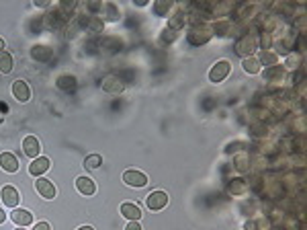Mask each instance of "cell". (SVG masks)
Here are the masks:
<instances>
[{"mask_svg": "<svg viewBox=\"0 0 307 230\" xmlns=\"http://www.w3.org/2000/svg\"><path fill=\"white\" fill-rule=\"evenodd\" d=\"M146 206L152 212H160V210H164L166 206H168V195H166L164 191H152L146 197Z\"/></svg>", "mask_w": 307, "mask_h": 230, "instance_id": "1", "label": "cell"}, {"mask_svg": "<svg viewBox=\"0 0 307 230\" xmlns=\"http://www.w3.org/2000/svg\"><path fill=\"white\" fill-rule=\"evenodd\" d=\"M230 72H231V64L228 60H221L213 66L211 72H209V80H211V83H221V80H226L230 76Z\"/></svg>", "mask_w": 307, "mask_h": 230, "instance_id": "2", "label": "cell"}, {"mask_svg": "<svg viewBox=\"0 0 307 230\" xmlns=\"http://www.w3.org/2000/svg\"><path fill=\"white\" fill-rule=\"evenodd\" d=\"M123 183L129 185V187H144V185H148V177H146V173H142V171L129 169V171L123 173Z\"/></svg>", "mask_w": 307, "mask_h": 230, "instance_id": "3", "label": "cell"}, {"mask_svg": "<svg viewBox=\"0 0 307 230\" xmlns=\"http://www.w3.org/2000/svg\"><path fill=\"white\" fill-rule=\"evenodd\" d=\"M209 37H211V29H209V27H205V25L192 27V29L189 31V42H191V44H197V46L209 42Z\"/></svg>", "mask_w": 307, "mask_h": 230, "instance_id": "4", "label": "cell"}, {"mask_svg": "<svg viewBox=\"0 0 307 230\" xmlns=\"http://www.w3.org/2000/svg\"><path fill=\"white\" fill-rule=\"evenodd\" d=\"M0 197H2L4 206H8V208H17L19 201H21V193L17 191V187H12V185L2 187V191H0Z\"/></svg>", "mask_w": 307, "mask_h": 230, "instance_id": "5", "label": "cell"}, {"mask_svg": "<svg viewBox=\"0 0 307 230\" xmlns=\"http://www.w3.org/2000/svg\"><path fill=\"white\" fill-rule=\"evenodd\" d=\"M101 87H103V91H105V92H111V94H117V92H121V91L125 89L123 80H121L119 76H115V74H109V76H105Z\"/></svg>", "mask_w": 307, "mask_h": 230, "instance_id": "6", "label": "cell"}, {"mask_svg": "<svg viewBox=\"0 0 307 230\" xmlns=\"http://www.w3.org/2000/svg\"><path fill=\"white\" fill-rule=\"evenodd\" d=\"M12 94H15L17 101L27 103V101H29V97H31V89H29V85H27L25 80H15V83H12Z\"/></svg>", "mask_w": 307, "mask_h": 230, "instance_id": "7", "label": "cell"}, {"mask_svg": "<svg viewBox=\"0 0 307 230\" xmlns=\"http://www.w3.org/2000/svg\"><path fill=\"white\" fill-rule=\"evenodd\" d=\"M252 51H256V39L254 37L246 35L235 44V53H240V56H250Z\"/></svg>", "mask_w": 307, "mask_h": 230, "instance_id": "8", "label": "cell"}, {"mask_svg": "<svg viewBox=\"0 0 307 230\" xmlns=\"http://www.w3.org/2000/svg\"><path fill=\"white\" fill-rule=\"evenodd\" d=\"M23 150L29 158H37L39 152H41V144H39V140L35 136H27L23 140Z\"/></svg>", "mask_w": 307, "mask_h": 230, "instance_id": "9", "label": "cell"}, {"mask_svg": "<svg viewBox=\"0 0 307 230\" xmlns=\"http://www.w3.org/2000/svg\"><path fill=\"white\" fill-rule=\"evenodd\" d=\"M35 187H37V193L43 197V199H53V197H55V187H53L51 181H47V179L41 177V179H37Z\"/></svg>", "mask_w": 307, "mask_h": 230, "instance_id": "10", "label": "cell"}, {"mask_svg": "<svg viewBox=\"0 0 307 230\" xmlns=\"http://www.w3.org/2000/svg\"><path fill=\"white\" fill-rule=\"evenodd\" d=\"M0 167L6 173H17L19 171V158L10 152H2L0 154Z\"/></svg>", "mask_w": 307, "mask_h": 230, "instance_id": "11", "label": "cell"}, {"mask_svg": "<svg viewBox=\"0 0 307 230\" xmlns=\"http://www.w3.org/2000/svg\"><path fill=\"white\" fill-rule=\"evenodd\" d=\"M49 167H51V162H49L47 156H37V158H33V162H31L29 173L35 175V177H39V175H43Z\"/></svg>", "mask_w": 307, "mask_h": 230, "instance_id": "12", "label": "cell"}, {"mask_svg": "<svg viewBox=\"0 0 307 230\" xmlns=\"http://www.w3.org/2000/svg\"><path fill=\"white\" fill-rule=\"evenodd\" d=\"M10 218H12V222L19 224V226H29V224L33 222V216H31V212L21 210V208H15V210H12Z\"/></svg>", "mask_w": 307, "mask_h": 230, "instance_id": "13", "label": "cell"}, {"mask_svg": "<svg viewBox=\"0 0 307 230\" xmlns=\"http://www.w3.org/2000/svg\"><path fill=\"white\" fill-rule=\"evenodd\" d=\"M31 56H33V60H37V62H49L51 56H53V51H51L49 46H33Z\"/></svg>", "mask_w": 307, "mask_h": 230, "instance_id": "14", "label": "cell"}, {"mask_svg": "<svg viewBox=\"0 0 307 230\" xmlns=\"http://www.w3.org/2000/svg\"><path fill=\"white\" fill-rule=\"evenodd\" d=\"M76 189L82 193V195H92L96 191V185L90 177H78L76 179Z\"/></svg>", "mask_w": 307, "mask_h": 230, "instance_id": "15", "label": "cell"}, {"mask_svg": "<svg viewBox=\"0 0 307 230\" xmlns=\"http://www.w3.org/2000/svg\"><path fill=\"white\" fill-rule=\"evenodd\" d=\"M185 23H187V12L185 10H176L172 15V19L168 21V29L170 31H180L185 27Z\"/></svg>", "mask_w": 307, "mask_h": 230, "instance_id": "16", "label": "cell"}, {"mask_svg": "<svg viewBox=\"0 0 307 230\" xmlns=\"http://www.w3.org/2000/svg\"><path fill=\"white\" fill-rule=\"evenodd\" d=\"M121 214H123L129 222H131V220L137 222L139 218H142V210H139L135 204H123V206H121Z\"/></svg>", "mask_w": 307, "mask_h": 230, "instance_id": "17", "label": "cell"}, {"mask_svg": "<svg viewBox=\"0 0 307 230\" xmlns=\"http://www.w3.org/2000/svg\"><path fill=\"white\" fill-rule=\"evenodd\" d=\"M242 68H244L248 74H258V72H260V62H258V58L248 56V58L242 60Z\"/></svg>", "mask_w": 307, "mask_h": 230, "instance_id": "18", "label": "cell"}, {"mask_svg": "<svg viewBox=\"0 0 307 230\" xmlns=\"http://www.w3.org/2000/svg\"><path fill=\"white\" fill-rule=\"evenodd\" d=\"M58 89H60V91L72 92V91L76 89V78H74V76H60V78H58Z\"/></svg>", "mask_w": 307, "mask_h": 230, "instance_id": "19", "label": "cell"}, {"mask_svg": "<svg viewBox=\"0 0 307 230\" xmlns=\"http://www.w3.org/2000/svg\"><path fill=\"white\" fill-rule=\"evenodd\" d=\"M84 27H86L90 33H101L103 27H105V23H103L99 17H88V19L84 21Z\"/></svg>", "mask_w": 307, "mask_h": 230, "instance_id": "20", "label": "cell"}, {"mask_svg": "<svg viewBox=\"0 0 307 230\" xmlns=\"http://www.w3.org/2000/svg\"><path fill=\"white\" fill-rule=\"evenodd\" d=\"M12 70V56L8 51H0V72L8 74Z\"/></svg>", "mask_w": 307, "mask_h": 230, "instance_id": "21", "label": "cell"}, {"mask_svg": "<svg viewBox=\"0 0 307 230\" xmlns=\"http://www.w3.org/2000/svg\"><path fill=\"white\" fill-rule=\"evenodd\" d=\"M101 165H103V156H101V154H90V156H86V160H84V169H88V171L99 169Z\"/></svg>", "mask_w": 307, "mask_h": 230, "instance_id": "22", "label": "cell"}, {"mask_svg": "<svg viewBox=\"0 0 307 230\" xmlns=\"http://www.w3.org/2000/svg\"><path fill=\"white\" fill-rule=\"evenodd\" d=\"M258 62H262V64H267V66H274V64H278V56L274 51H262L260 53V60Z\"/></svg>", "mask_w": 307, "mask_h": 230, "instance_id": "23", "label": "cell"}, {"mask_svg": "<svg viewBox=\"0 0 307 230\" xmlns=\"http://www.w3.org/2000/svg\"><path fill=\"white\" fill-rule=\"evenodd\" d=\"M244 191H246V183H244V181L235 179V181H231V183H230V193H233V195H240V193H244Z\"/></svg>", "mask_w": 307, "mask_h": 230, "instance_id": "24", "label": "cell"}, {"mask_svg": "<svg viewBox=\"0 0 307 230\" xmlns=\"http://www.w3.org/2000/svg\"><path fill=\"white\" fill-rule=\"evenodd\" d=\"M172 2H168V0H160V2H156V6H154V12L156 15H166V12L170 10Z\"/></svg>", "mask_w": 307, "mask_h": 230, "instance_id": "25", "label": "cell"}, {"mask_svg": "<svg viewBox=\"0 0 307 230\" xmlns=\"http://www.w3.org/2000/svg\"><path fill=\"white\" fill-rule=\"evenodd\" d=\"M107 17H109V21H117L119 19V10L113 4H107Z\"/></svg>", "mask_w": 307, "mask_h": 230, "instance_id": "26", "label": "cell"}, {"mask_svg": "<svg viewBox=\"0 0 307 230\" xmlns=\"http://www.w3.org/2000/svg\"><path fill=\"white\" fill-rule=\"evenodd\" d=\"M299 64V58L297 56H289L287 58V68H293V66H297Z\"/></svg>", "mask_w": 307, "mask_h": 230, "instance_id": "27", "label": "cell"}, {"mask_svg": "<svg viewBox=\"0 0 307 230\" xmlns=\"http://www.w3.org/2000/svg\"><path fill=\"white\" fill-rule=\"evenodd\" d=\"M33 230H51V228H49V224H47V222H39V224H35V226H33Z\"/></svg>", "mask_w": 307, "mask_h": 230, "instance_id": "28", "label": "cell"}, {"mask_svg": "<svg viewBox=\"0 0 307 230\" xmlns=\"http://www.w3.org/2000/svg\"><path fill=\"white\" fill-rule=\"evenodd\" d=\"M125 230H142V226H139L135 220H131V222L127 224V228H125Z\"/></svg>", "mask_w": 307, "mask_h": 230, "instance_id": "29", "label": "cell"}, {"mask_svg": "<svg viewBox=\"0 0 307 230\" xmlns=\"http://www.w3.org/2000/svg\"><path fill=\"white\" fill-rule=\"evenodd\" d=\"M4 220H6V214H4V212H2V210H0V224H2V222H4Z\"/></svg>", "mask_w": 307, "mask_h": 230, "instance_id": "30", "label": "cell"}, {"mask_svg": "<svg viewBox=\"0 0 307 230\" xmlns=\"http://www.w3.org/2000/svg\"><path fill=\"white\" fill-rule=\"evenodd\" d=\"M78 230H94V228H92V226H80Z\"/></svg>", "mask_w": 307, "mask_h": 230, "instance_id": "31", "label": "cell"}, {"mask_svg": "<svg viewBox=\"0 0 307 230\" xmlns=\"http://www.w3.org/2000/svg\"><path fill=\"white\" fill-rule=\"evenodd\" d=\"M2 49H4V39L0 37V51H2Z\"/></svg>", "mask_w": 307, "mask_h": 230, "instance_id": "32", "label": "cell"}, {"mask_svg": "<svg viewBox=\"0 0 307 230\" xmlns=\"http://www.w3.org/2000/svg\"><path fill=\"white\" fill-rule=\"evenodd\" d=\"M17 230H25V228H17Z\"/></svg>", "mask_w": 307, "mask_h": 230, "instance_id": "33", "label": "cell"}]
</instances>
